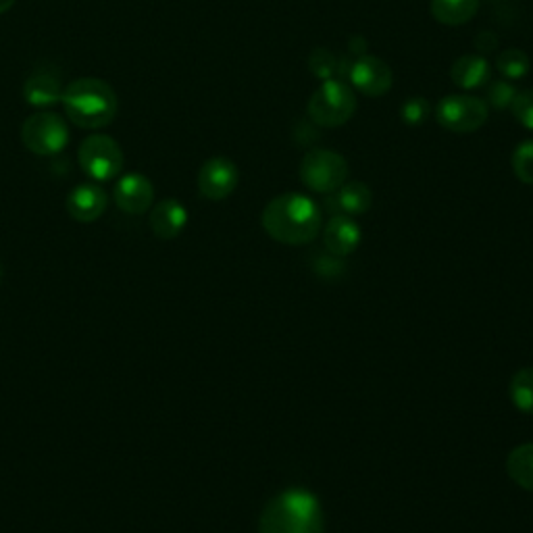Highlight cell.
<instances>
[{
    "instance_id": "6",
    "label": "cell",
    "mask_w": 533,
    "mask_h": 533,
    "mask_svg": "<svg viewBox=\"0 0 533 533\" xmlns=\"http://www.w3.org/2000/svg\"><path fill=\"white\" fill-rule=\"evenodd\" d=\"M490 115L486 100L469 94H450L436 107V121L454 134H471L484 128Z\"/></svg>"
},
{
    "instance_id": "9",
    "label": "cell",
    "mask_w": 533,
    "mask_h": 533,
    "mask_svg": "<svg viewBox=\"0 0 533 533\" xmlns=\"http://www.w3.org/2000/svg\"><path fill=\"white\" fill-rule=\"evenodd\" d=\"M240 182V171L234 161L213 157L198 171V190L207 200H225L232 196Z\"/></svg>"
},
{
    "instance_id": "5",
    "label": "cell",
    "mask_w": 533,
    "mask_h": 533,
    "mask_svg": "<svg viewBox=\"0 0 533 533\" xmlns=\"http://www.w3.org/2000/svg\"><path fill=\"white\" fill-rule=\"evenodd\" d=\"M348 161L334 150L313 148L302 157L300 180L317 194H334L348 180Z\"/></svg>"
},
{
    "instance_id": "26",
    "label": "cell",
    "mask_w": 533,
    "mask_h": 533,
    "mask_svg": "<svg viewBox=\"0 0 533 533\" xmlns=\"http://www.w3.org/2000/svg\"><path fill=\"white\" fill-rule=\"evenodd\" d=\"M309 65H311L313 73H315V75H319V78H323V80H329V75L334 73V67H336V63H334V57L329 55L327 50H321V48H319V50H315V53L311 55V59H309Z\"/></svg>"
},
{
    "instance_id": "12",
    "label": "cell",
    "mask_w": 533,
    "mask_h": 533,
    "mask_svg": "<svg viewBox=\"0 0 533 533\" xmlns=\"http://www.w3.org/2000/svg\"><path fill=\"white\" fill-rule=\"evenodd\" d=\"M25 103L46 109L57 105L63 98V82L61 73L55 67H38L30 73V78L23 84Z\"/></svg>"
},
{
    "instance_id": "18",
    "label": "cell",
    "mask_w": 533,
    "mask_h": 533,
    "mask_svg": "<svg viewBox=\"0 0 533 533\" xmlns=\"http://www.w3.org/2000/svg\"><path fill=\"white\" fill-rule=\"evenodd\" d=\"M479 9V0H431V15L444 25L469 23Z\"/></svg>"
},
{
    "instance_id": "17",
    "label": "cell",
    "mask_w": 533,
    "mask_h": 533,
    "mask_svg": "<svg viewBox=\"0 0 533 533\" xmlns=\"http://www.w3.org/2000/svg\"><path fill=\"white\" fill-rule=\"evenodd\" d=\"M334 205L342 211L340 215L357 217L371 209L373 205V192L363 182H346L340 190H336Z\"/></svg>"
},
{
    "instance_id": "20",
    "label": "cell",
    "mask_w": 533,
    "mask_h": 533,
    "mask_svg": "<svg viewBox=\"0 0 533 533\" xmlns=\"http://www.w3.org/2000/svg\"><path fill=\"white\" fill-rule=\"evenodd\" d=\"M509 394L521 413L533 415V367H525L513 375Z\"/></svg>"
},
{
    "instance_id": "24",
    "label": "cell",
    "mask_w": 533,
    "mask_h": 533,
    "mask_svg": "<svg viewBox=\"0 0 533 533\" xmlns=\"http://www.w3.org/2000/svg\"><path fill=\"white\" fill-rule=\"evenodd\" d=\"M429 103L421 96L415 98H406L404 105L400 109V117L406 125H421L429 117Z\"/></svg>"
},
{
    "instance_id": "2",
    "label": "cell",
    "mask_w": 533,
    "mask_h": 533,
    "mask_svg": "<svg viewBox=\"0 0 533 533\" xmlns=\"http://www.w3.org/2000/svg\"><path fill=\"white\" fill-rule=\"evenodd\" d=\"M259 533H325L321 502L302 488L279 492L265 504Z\"/></svg>"
},
{
    "instance_id": "22",
    "label": "cell",
    "mask_w": 533,
    "mask_h": 533,
    "mask_svg": "<svg viewBox=\"0 0 533 533\" xmlns=\"http://www.w3.org/2000/svg\"><path fill=\"white\" fill-rule=\"evenodd\" d=\"M513 171L519 182L533 186V140H525L515 148Z\"/></svg>"
},
{
    "instance_id": "28",
    "label": "cell",
    "mask_w": 533,
    "mask_h": 533,
    "mask_svg": "<svg viewBox=\"0 0 533 533\" xmlns=\"http://www.w3.org/2000/svg\"><path fill=\"white\" fill-rule=\"evenodd\" d=\"M13 5H15V0H0V15L7 13V11H11Z\"/></svg>"
},
{
    "instance_id": "10",
    "label": "cell",
    "mask_w": 533,
    "mask_h": 533,
    "mask_svg": "<svg viewBox=\"0 0 533 533\" xmlns=\"http://www.w3.org/2000/svg\"><path fill=\"white\" fill-rule=\"evenodd\" d=\"M394 82L392 69L373 55H363L350 67V84L354 90H359L365 96L379 98L390 92Z\"/></svg>"
},
{
    "instance_id": "27",
    "label": "cell",
    "mask_w": 533,
    "mask_h": 533,
    "mask_svg": "<svg viewBox=\"0 0 533 533\" xmlns=\"http://www.w3.org/2000/svg\"><path fill=\"white\" fill-rule=\"evenodd\" d=\"M475 46L481 50V53H490V50H494L498 46V38L492 36L490 32H481L479 38L475 40Z\"/></svg>"
},
{
    "instance_id": "25",
    "label": "cell",
    "mask_w": 533,
    "mask_h": 533,
    "mask_svg": "<svg viewBox=\"0 0 533 533\" xmlns=\"http://www.w3.org/2000/svg\"><path fill=\"white\" fill-rule=\"evenodd\" d=\"M511 109H513L515 119L523 125V128L533 132V90L517 92Z\"/></svg>"
},
{
    "instance_id": "14",
    "label": "cell",
    "mask_w": 533,
    "mask_h": 533,
    "mask_svg": "<svg viewBox=\"0 0 533 533\" xmlns=\"http://www.w3.org/2000/svg\"><path fill=\"white\" fill-rule=\"evenodd\" d=\"M107 205V192L96 184L75 186L67 196V213L80 223H94L105 215Z\"/></svg>"
},
{
    "instance_id": "1",
    "label": "cell",
    "mask_w": 533,
    "mask_h": 533,
    "mask_svg": "<svg viewBox=\"0 0 533 533\" xmlns=\"http://www.w3.org/2000/svg\"><path fill=\"white\" fill-rule=\"evenodd\" d=\"M265 232L286 246H304L313 242L321 227L323 215L317 202L304 194L288 192L275 196L263 211Z\"/></svg>"
},
{
    "instance_id": "21",
    "label": "cell",
    "mask_w": 533,
    "mask_h": 533,
    "mask_svg": "<svg viewBox=\"0 0 533 533\" xmlns=\"http://www.w3.org/2000/svg\"><path fill=\"white\" fill-rule=\"evenodd\" d=\"M498 71L509 80H521L529 73V57L519 48H509L502 50L496 59Z\"/></svg>"
},
{
    "instance_id": "11",
    "label": "cell",
    "mask_w": 533,
    "mask_h": 533,
    "mask_svg": "<svg viewBox=\"0 0 533 533\" xmlns=\"http://www.w3.org/2000/svg\"><path fill=\"white\" fill-rule=\"evenodd\" d=\"M113 196L123 213L144 215L152 209V202H155V188H152V182L142 173H128L117 182Z\"/></svg>"
},
{
    "instance_id": "3",
    "label": "cell",
    "mask_w": 533,
    "mask_h": 533,
    "mask_svg": "<svg viewBox=\"0 0 533 533\" xmlns=\"http://www.w3.org/2000/svg\"><path fill=\"white\" fill-rule=\"evenodd\" d=\"M63 107L67 117L84 130H100L115 119L119 100L115 90L96 78L75 80L63 92Z\"/></svg>"
},
{
    "instance_id": "7",
    "label": "cell",
    "mask_w": 533,
    "mask_h": 533,
    "mask_svg": "<svg viewBox=\"0 0 533 533\" xmlns=\"http://www.w3.org/2000/svg\"><path fill=\"white\" fill-rule=\"evenodd\" d=\"M21 140L30 152L40 157L59 155L69 142V128L57 113H36L25 119L21 128Z\"/></svg>"
},
{
    "instance_id": "4",
    "label": "cell",
    "mask_w": 533,
    "mask_h": 533,
    "mask_svg": "<svg viewBox=\"0 0 533 533\" xmlns=\"http://www.w3.org/2000/svg\"><path fill=\"white\" fill-rule=\"evenodd\" d=\"M357 94L354 88L342 80H323V84L313 92L307 113L309 119L319 128H340L348 123L357 111Z\"/></svg>"
},
{
    "instance_id": "23",
    "label": "cell",
    "mask_w": 533,
    "mask_h": 533,
    "mask_svg": "<svg viewBox=\"0 0 533 533\" xmlns=\"http://www.w3.org/2000/svg\"><path fill=\"white\" fill-rule=\"evenodd\" d=\"M515 96H517V88L506 80H496V82H490L488 86V105H492L494 109L511 107Z\"/></svg>"
},
{
    "instance_id": "15",
    "label": "cell",
    "mask_w": 533,
    "mask_h": 533,
    "mask_svg": "<svg viewBox=\"0 0 533 533\" xmlns=\"http://www.w3.org/2000/svg\"><path fill=\"white\" fill-rule=\"evenodd\" d=\"M150 230L161 240H173L180 236L188 225V211L180 200L165 198L150 209Z\"/></svg>"
},
{
    "instance_id": "16",
    "label": "cell",
    "mask_w": 533,
    "mask_h": 533,
    "mask_svg": "<svg viewBox=\"0 0 533 533\" xmlns=\"http://www.w3.org/2000/svg\"><path fill=\"white\" fill-rule=\"evenodd\" d=\"M490 75H492V67L488 59L479 57V55H465L461 59H456L450 69L452 82L463 90H475V88L490 84Z\"/></svg>"
},
{
    "instance_id": "8",
    "label": "cell",
    "mask_w": 533,
    "mask_h": 533,
    "mask_svg": "<svg viewBox=\"0 0 533 533\" xmlns=\"http://www.w3.org/2000/svg\"><path fill=\"white\" fill-rule=\"evenodd\" d=\"M78 161L90 180L111 182L123 169V152L113 138L105 134H92L82 142Z\"/></svg>"
},
{
    "instance_id": "19",
    "label": "cell",
    "mask_w": 533,
    "mask_h": 533,
    "mask_svg": "<svg viewBox=\"0 0 533 533\" xmlns=\"http://www.w3.org/2000/svg\"><path fill=\"white\" fill-rule=\"evenodd\" d=\"M506 473L515 484L527 492H533V442L517 446L506 459Z\"/></svg>"
},
{
    "instance_id": "13",
    "label": "cell",
    "mask_w": 533,
    "mask_h": 533,
    "mask_svg": "<svg viewBox=\"0 0 533 533\" xmlns=\"http://www.w3.org/2000/svg\"><path fill=\"white\" fill-rule=\"evenodd\" d=\"M323 244L329 255L344 259L361 244V227L348 215H334L323 230Z\"/></svg>"
}]
</instances>
